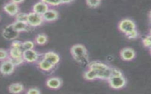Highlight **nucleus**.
<instances>
[{"mask_svg": "<svg viewBox=\"0 0 151 94\" xmlns=\"http://www.w3.org/2000/svg\"><path fill=\"white\" fill-rule=\"evenodd\" d=\"M40 93L41 92L38 89L34 88L29 89L27 92V93L28 94H40Z\"/></svg>", "mask_w": 151, "mask_h": 94, "instance_id": "obj_30", "label": "nucleus"}, {"mask_svg": "<svg viewBox=\"0 0 151 94\" xmlns=\"http://www.w3.org/2000/svg\"><path fill=\"white\" fill-rule=\"evenodd\" d=\"M138 35H139L138 32L137 31L136 29H134L133 31L129 33L127 35H126V36L129 39H136V38H137Z\"/></svg>", "mask_w": 151, "mask_h": 94, "instance_id": "obj_28", "label": "nucleus"}, {"mask_svg": "<svg viewBox=\"0 0 151 94\" xmlns=\"http://www.w3.org/2000/svg\"><path fill=\"white\" fill-rule=\"evenodd\" d=\"M74 0H61V4H69L73 1Z\"/></svg>", "mask_w": 151, "mask_h": 94, "instance_id": "obj_32", "label": "nucleus"}, {"mask_svg": "<svg viewBox=\"0 0 151 94\" xmlns=\"http://www.w3.org/2000/svg\"><path fill=\"white\" fill-rule=\"evenodd\" d=\"M84 77L86 80H94L97 78L96 72L94 70L90 68H88V69L85 72L84 74Z\"/></svg>", "mask_w": 151, "mask_h": 94, "instance_id": "obj_19", "label": "nucleus"}, {"mask_svg": "<svg viewBox=\"0 0 151 94\" xmlns=\"http://www.w3.org/2000/svg\"><path fill=\"white\" fill-rule=\"evenodd\" d=\"M27 15H28V14L24 13V12H18L15 15V21L27 22Z\"/></svg>", "mask_w": 151, "mask_h": 94, "instance_id": "obj_22", "label": "nucleus"}, {"mask_svg": "<svg viewBox=\"0 0 151 94\" xmlns=\"http://www.w3.org/2000/svg\"><path fill=\"white\" fill-rule=\"evenodd\" d=\"M12 25L13 28L19 33L23 31H28L29 29V27L30 26L25 22H21L18 21H15L12 24Z\"/></svg>", "mask_w": 151, "mask_h": 94, "instance_id": "obj_15", "label": "nucleus"}, {"mask_svg": "<svg viewBox=\"0 0 151 94\" xmlns=\"http://www.w3.org/2000/svg\"><path fill=\"white\" fill-rule=\"evenodd\" d=\"M22 56L24 61L29 63L36 62L39 58L38 53L33 49L23 51Z\"/></svg>", "mask_w": 151, "mask_h": 94, "instance_id": "obj_7", "label": "nucleus"}, {"mask_svg": "<svg viewBox=\"0 0 151 94\" xmlns=\"http://www.w3.org/2000/svg\"><path fill=\"white\" fill-rule=\"evenodd\" d=\"M86 4L90 8H96L100 4V0H86Z\"/></svg>", "mask_w": 151, "mask_h": 94, "instance_id": "obj_23", "label": "nucleus"}, {"mask_svg": "<svg viewBox=\"0 0 151 94\" xmlns=\"http://www.w3.org/2000/svg\"><path fill=\"white\" fill-rule=\"evenodd\" d=\"M15 65L11 60L8 58L2 61L0 63V72L4 75H9L13 73L15 69Z\"/></svg>", "mask_w": 151, "mask_h": 94, "instance_id": "obj_6", "label": "nucleus"}, {"mask_svg": "<svg viewBox=\"0 0 151 94\" xmlns=\"http://www.w3.org/2000/svg\"><path fill=\"white\" fill-rule=\"evenodd\" d=\"M11 2L15 3V4H21L22 3V2L24 1V0H11Z\"/></svg>", "mask_w": 151, "mask_h": 94, "instance_id": "obj_31", "label": "nucleus"}, {"mask_svg": "<svg viewBox=\"0 0 151 94\" xmlns=\"http://www.w3.org/2000/svg\"><path fill=\"white\" fill-rule=\"evenodd\" d=\"M34 44L31 41H27L24 42H22V51L32 49L34 48Z\"/></svg>", "mask_w": 151, "mask_h": 94, "instance_id": "obj_21", "label": "nucleus"}, {"mask_svg": "<svg viewBox=\"0 0 151 94\" xmlns=\"http://www.w3.org/2000/svg\"><path fill=\"white\" fill-rule=\"evenodd\" d=\"M19 32L16 31L12 27V24L8 25L3 31L2 36L8 40H14L16 39L18 35Z\"/></svg>", "mask_w": 151, "mask_h": 94, "instance_id": "obj_8", "label": "nucleus"}, {"mask_svg": "<svg viewBox=\"0 0 151 94\" xmlns=\"http://www.w3.org/2000/svg\"><path fill=\"white\" fill-rule=\"evenodd\" d=\"M120 57L123 61H129L133 59L136 56L135 51L131 48H124L121 50Z\"/></svg>", "mask_w": 151, "mask_h": 94, "instance_id": "obj_10", "label": "nucleus"}, {"mask_svg": "<svg viewBox=\"0 0 151 94\" xmlns=\"http://www.w3.org/2000/svg\"><path fill=\"white\" fill-rule=\"evenodd\" d=\"M54 66L55 65H52L51 63H50V62H48L44 58L42 60H41L38 63L39 68L44 71H49L51 69H52Z\"/></svg>", "mask_w": 151, "mask_h": 94, "instance_id": "obj_17", "label": "nucleus"}, {"mask_svg": "<svg viewBox=\"0 0 151 94\" xmlns=\"http://www.w3.org/2000/svg\"><path fill=\"white\" fill-rule=\"evenodd\" d=\"M11 47L12 48H18V49H22V42L19 41H17L15 40L12 43H11Z\"/></svg>", "mask_w": 151, "mask_h": 94, "instance_id": "obj_29", "label": "nucleus"}, {"mask_svg": "<svg viewBox=\"0 0 151 94\" xmlns=\"http://www.w3.org/2000/svg\"><path fill=\"white\" fill-rule=\"evenodd\" d=\"M88 68L96 72L99 79L107 80L111 74V68L100 62H91L88 65Z\"/></svg>", "mask_w": 151, "mask_h": 94, "instance_id": "obj_1", "label": "nucleus"}, {"mask_svg": "<svg viewBox=\"0 0 151 94\" xmlns=\"http://www.w3.org/2000/svg\"><path fill=\"white\" fill-rule=\"evenodd\" d=\"M8 90L10 93H21L24 90V88L20 83H14L9 86Z\"/></svg>", "mask_w": 151, "mask_h": 94, "instance_id": "obj_16", "label": "nucleus"}, {"mask_svg": "<svg viewBox=\"0 0 151 94\" xmlns=\"http://www.w3.org/2000/svg\"><path fill=\"white\" fill-rule=\"evenodd\" d=\"M71 53L74 59L80 63L88 62V54L86 47L81 44H76L71 48Z\"/></svg>", "mask_w": 151, "mask_h": 94, "instance_id": "obj_2", "label": "nucleus"}, {"mask_svg": "<svg viewBox=\"0 0 151 94\" xmlns=\"http://www.w3.org/2000/svg\"><path fill=\"white\" fill-rule=\"evenodd\" d=\"M48 9H49L48 5L41 1L34 5L32 7V12L42 15Z\"/></svg>", "mask_w": 151, "mask_h": 94, "instance_id": "obj_12", "label": "nucleus"}, {"mask_svg": "<svg viewBox=\"0 0 151 94\" xmlns=\"http://www.w3.org/2000/svg\"><path fill=\"white\" fill-rule=\"evenodd\" d=\"M41 1L51 6H58L61 4V0H41Z\"/></svg>", "mask_w": 151, "mask_h": 94, "instance_id": "obj_24", "label": "nucleus"}, {"mask_svg": "<svg viewBox=\"0 0 151 94\" xmlns=\"http://www.w3.org/2000/svg\"><path fill=\"white\" fill-rule=\"evenodd\" d=\"M62 84V82L59 78L52 77L49 79L46 82V85L48 88L53 89H58Z\"/></svg>", "mask_w": 151, "mask_h": 94, "instance_id": "obj_14", "label": "nucleus"}, {"mask_svg": "<svg viewBox=\"0 0 151 94\" xmlns=\"http://www.w3.org/2000/svg\"><path fill=\"white\" fill-rule=\"evenodd\" d=\"M8 58L11 60V61L15 65V66L20 65L24 62V60L22 56L20 58Z\"/></svg>", "mask_w": 151, "mask_h": 94, "instance_id": "obj_25", "label": "nucleus"}, {"mask_svg": "<svg viewBox=\"0 0 151 94\" xmlns=\"http://www.w3.org/2000/svg\"><path fill=\"white\" fill-rule=\"evenodd\" d=\"M4 11L10 16H15L19 10L18 5L11 1L5 4L3 7Z\"/></svg>", "mask_w": 151, "mask_h": 94, "instance_id": "obj_9", "label": "nucleus"}, {"mask_svg": "<svg viewBox=\"0 0 151 94\" xmlns=\"http://www.w3.org/2000/svg\"><path fill=\"white\" fill-rule=\"evenodd\" d=\"M9 58H17L22 57V50L18 48L11 47L9 52Z\"/></svg>", "mask_w": 151, "mask_h": 94, "instance_id": "obj_18", "label": "nucleus"}, {"mask_svg": "<svg viewBox=\"0 0 151 94\" xmlns=\"http://www.w3.org/2000/svg\"><path fill=\"white\" fill-rule=\"evenodd\" d=\"M9 58L8 52L4 49L0 48V61H2Z\"/></svg>", "mask_w": 151, "mask_h": 94, "instance_id": "obj_26", "label": "nucleus"}, {"mask_svg": "<svg viewBox=\"0 0 151 94\" xmlns=\"http://www.w3.org/2000/svg\"><path fill=\"white\" fill-rule=\"evenodd\" d=\"M44 21L52 22L55 21L58 17V12L53 9H48L45 13L42 15Z\"/></svg>", "mask_w": 151, "mask_h": 94, "instance_id": "obj_11", "label": "nucleus"}, {"mask_svg": "<svg viewBox=\"0 0 151 94\" xmlns=\"http://www.w3.org/2000/svg\"><path fill=\"white\" fill-rule=\"evenodd\" d=\"M44 59L48 61L52 65H57L60 61V56L59 55L52 51H49L46 52L44 55Z\"/></svg>", "mask_w": 151, "mask_h": 94, "instance_id": "obj_13", "label": "nucleus"}, {"mask_svg": "<svg viewBox=\"0 0 151 94\" xmlns=\"http://www.w3.org/2000/svg\"><path fill=\"white\" fill-rule=\"evenodd\" d=\"M110 86L115 89L123 88L126 83V80L122 74L117 75H111L107 79Z\"/></svg>", "mask_w": 151, "mask_h": 94, "instance_id": "obj_3", "label": "nucleus"}, {"mask_svg": "<svg viewBox=\"0 0 151 94\" xmlns=\"http://www.w3.org/2000/svg\"><path fill=\"white\" fill-rule=\"evenodd\" d=\"M136 26L135 23L130 19H124L119 24V30L124 33L126 35L136 29Z\"/></svg>", "mask_w": 151, "mask_h": 94, "instance_id": "obj_4", "label": "nucleus"}, {"mask_svg": "<svg viewBox=\"0 0 151 94\" xmlns=\"http://www.w3.org/2000/svg\"><path fill=\"white\" fill-rule=\"evenodd\" d=\"M35 41L38 45H44L47 42V36L45 34H39L35 37Z\"/></svg>", "mask_w": 151, "mask_h": 94, "instance_id": "obj_20", "label": "nucleus"}, {"mask_svg": "<svg viewBox=\"0 0 151 94\" xmlns=\"http://www.w3.org/2000/svg\"><path fill=\"white\" fill-rule=\"evenodd\" d=\"M150 35H147L145 37V38L143 39V44L146 48H150L151 45V40H150Z\"/></svg>", "mask_w": 151, "mask_h": 94, "instance_id": "obj_27", "label": "nucleus"}, {"mask_svg": "<svg viewBox=\"0 0 151 94\" xmlns=\"http://www.w3.org/2000/svg\"><path fill=\"white\" fill-rule=\"evenodd\" d=\"M44 20L41 15L38 14L34 12H31L28 14L27 23L29 26L36 27L41 25Z\"/></svg>", "mask_w": 151, "mask_h": 94, "instance_id": "obj_5", "label": "nucleus"}]
</instances>
